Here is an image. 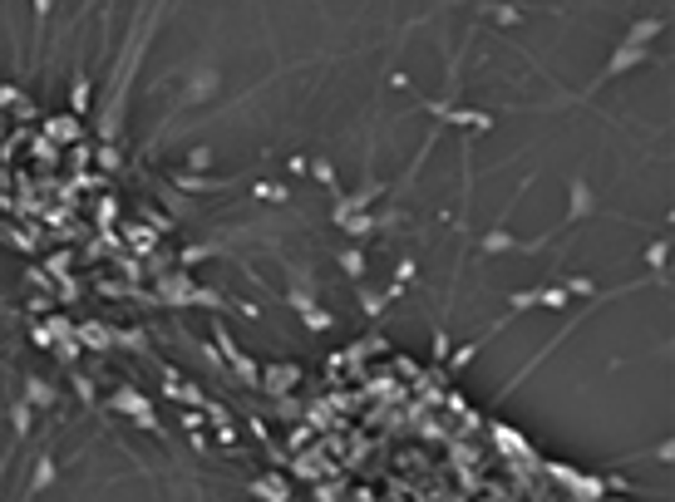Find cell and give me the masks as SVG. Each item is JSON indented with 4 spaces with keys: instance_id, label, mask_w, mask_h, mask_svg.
<instances>
[{
    "instance_id": "cell-1",
    "label": "cell",
    "mask_w": 675,
    "mask_h": 502,
    "mask_svg": "<svg viewBox=\"0 0 675 502\" xmlns=\"http://www.w3.org/2000/svg\"><path fill=\"white\" fill-rule=\"evenodd\" d=\"M641 65H650V45H617L611 50V59H607V69H601V79H621V75H631V69H641Z\"/></svg>"
},
{
    "instance_id": "cell-2",
    "label": "cell",
    "mask_w": 675,
    "mask_h": 502,
    "mask_svg": "<svg viewBox=\"0 0 675 502\" xmlns=\"http://www.w3.org/2000/svg\"><path fill=\"white\" fill-rule=\"evenodd\" d=\"M50 483H55V458H50V453H40V463H35L30 483H26V497H40Z\"/></svg>"
},
{
    "instance_id": "cell-3",
    "label": "cell",
    "mask_w": 675,
    "mask_h": 502,
    "mask_svg": "<svg viewBox=\"0 0 675 502\" xmlns=\"http://www.w3.org/2000/svg\"><path fill=\"white\" fill-rule=\"evenodd\" d=\"M660 30H666V20H631V30H626L621 40H626V45H650Z\"/></svg>"
},
{
    "instance_id": "cell-4",
    "label": "cell",
    "mask_w": 675,
    "mask_h": 502,
    "mask_svg": "<svg viewBox=\"0 0 675 502\" xmlns=\"http://www.w3.org/2000/svg\"><path fill=\"white\" fill-rule=\"evenodd\" d=\"M26 404H35V409H50V404H55V389L45 384V379L26 374Z\"/></svg>"
},
{
    "instance_id": "cell-5",
    "label": "cell",
    "mask_w": 675,
    "mask_h": 502,
    "mask_svg": "<svg viewBox=\"0 0 675 502\" xmlns=\"http://www.w3.org/2000/svg\"><path fill=\"white\" fill-rule=\"evenodd\" d=\"M592 212V188L587 182H572V207H568V222H577V217Z\"/></svg>"
},
{
    "instance_id": "cell-6",
    "label": "cell",
    "mask_w": 675,
    "mask_h": 502,
    "mask_svg": "<svg viewBox=\"0 0 675 502\" xmlns=\"http://www.w3.org/2000/svg\"><path fill=\"white\" fill-rule=\"evenodd\" d=\"M217 89V69H202V75L198 79H192L188 84V94H183V104H198L202 99V94H212Z\"/></svg>"
},
{
    "instance_id": "cell-7",
    "label": "cell",
    "mask_w": 675,
    "mask_h": 502,
    "mask_svg": "<svg viewBox=\"0 0 675 502\" xmlns=\"http://www.w3.org/2000/svg\"><path fill=\"white\" fill-rule=\"evenodd\" d=\"M30 419H35V404H10V424H15V438H26L30 434Z\"/></svg>"
},
{
    "instance_id": "cell-8",
    "label": "cell",
    "mask_w": 675,
    "mask_h": 502,
    "mask_svg": "<svg viewBox=\"0 0 675 502\" xmlns=\"http://www.w3.org/2000/svg\"><path fill=\"white\" fill-rule=\"evenodd\" d=\"M69 108H75V114H84V108H89V79H75V94H69Z\"/></svg>"
},
{
    "instance_id": "cell-9",
    "label": "cell",
    "mask_w": 675,
    "mask_h": 502,
    "mask_svg": "<svg viewBox=\"0 0 675 502\" xmlns=\"http://www.w3.org/2000/svg\"><path fill=\"white\" fill-rule=\"evenodd\" d=\"M508 247H513L508 231H488V237H484V251H508Z\"/></svg>"
},
{
    "instance_id": "cell-10",
    "label": "cell",
    "mask_w": 675,
    "mask_h": 502,
    "mask_svg": "<svg viewBox=\"0 0 675 502\" xmlns=\"http://www.w3.org/2000/svg\"><path fill=\"white\" fill-rule=\"evenodd\" d=\"M341 266H345L351 276H360V271H365V256H360V251H345V256H341Z\"/></svg>"
},
{
    "instance_id": "cell-11",
    "label": "cell",
    "mask_w": 675,
    "mask_h": 502,
    "mask_svg": "<svg viewBox=\"0 0 675 502\" xmlns=\"http://www.w3.org/2000/svg\"><path fill=\"white\" fill-rule=\"evenodd\" d=\"M50 5H55V0H30V10H35V26H45V20H50Z\"/></svg>"
},
{
    "instance_id": "cell-12",
    "label": "cell",
    "mask_w": 675,
    "mask_h": 502,
    "mask_svg": "<svg viewBox=\"0 0 675 502\" xmlns=\"http://www.w3.org/2000/svg\"><path fill=\"white\" fill-rule=\"evenodd\" d=\"M306 325H311V330H325V325H331V315H325V311H311V305H306Z\"/></svg>"
},
{
    "instance_id": "cell-13",
    "label": "cell",
    "mask_w": 675,
    "mask_h": 502,
    "mask_svg": "<svg viewBox=\"0 0 675 502\" xmlns=\"http://www.w3.org/2000/svg\"><path fill=\"white\" fill-rule=\"evenodd\" d=\"M493 20H503V26H513V20H517V10H513V5H498V10H493Z\"/></svg>"
}]
</instances>
